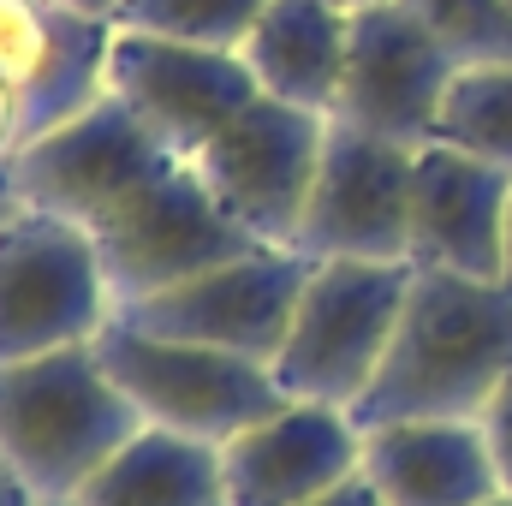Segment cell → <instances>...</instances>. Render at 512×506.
I'll list each match as a JSON object with an SVG mask.
<instances>
[{"instance_id":"obj_1","label":"cell","mask_w":512,"mask_h":506,"mask_svg":"<svg viewBox=\"0 0 512 506\" xmlns=\"http://www.w3.org/2000/svg\"><path fill=\"white\" fill-rule=\"evenodd\" d=\"M512 376V292L447 268H411V292L370 393L352 405L358 429L453 417L477 423Z\"/></svg>"},{"instance_id":"obj_2","label":"cell","mask_w":512,"mask_h":506,"mask_svg":"<svg viewBox=\"0 0 512 506\" xmlns=\"http://www.w3.org/2000/svg\"><path fill=\"white\" fill-rule=\"evenodd\" d=\"M137 429L143 411L102 370L96 340L0 364V459L36 501H78V489Z\"/></svg>"},{"instance_id":"obj_3","label":"cell","mask_w":512,"mask_h":506,"mask_svg":"<svg viewBox=\"0 0 512 506\" xmlns=\"http://www.w3.org/2000/svg\"><path fill=\"white\" fill-rule=\"evenodd\" d=\"M96 358L120 381V393L143 411V423L209 441V447H227L233 435H245L251 423L286 405L274 364L191 346V340H167V334H143L126 316H114L96 334Z\"/></svg>"},{"instance_id":"obj_4","label":"cell","mask_w":512,"mask_h":506,"mask_svg":"<svg viewBox=\"0 0 512 506\" xmlns=\"http://www.w3.org/2000/svg\"><path fill=\"white\" fill-rule=\"evenodd\" d=\"M411 292V262H310L292 334L274 358L286 399L352 411L387 358Z\"/></svg>"},{"instance_id":"obj_5","label":"cell","mask_w":512,"mask_h":506,"mask_svg":"<svg viewBox=\"0 0 512 506\" xmlns=\"http://www.w3.org/2000/svg\"><path fill=\"white\" fill-rule=\"evenodd\" d=\"M114 310L90 227L42 209H12L0 221V364L90 346Z\"/></svg>"},{"instance_id":"obj_6","label":"cell","mask_w":512,"mask_h":506,"mask_svg":"<svg viewBox=\"0 0 512 506\" xmlns=\"http://www.w3.org/2000/svg\"><path fill=\"white\" fill-rule=\"evenodd\" d=\"M173 167H179V155L149 126H137L126 102L102 96L78 120L30 137L0 167V185L12 191L18 209H42V215L102 233L120 209H131Z\"/></svg>"},{"instance_id":"obj_7","label":"cell","mask_w":512,"mask_h":506,"mask_svg":"<svg viewBox=\"0 0 512 506\" xmlns=\"http://www.w3.org/2000/svg\"><path fill=\"white\" fill-rule=\"evenodd\" d=\"M304 280H310V256H298L292 245H262V251L221 262L197 280L131 298L114 316H126L143 334H167V340H191V346L274 364L292 334Z\"/></svg>"},{"instance_id":"obj_8","label":"cell","mask_w":512,"mask_h":506,"mask_svg":"<svg viewBox=\"0 0 512 506\" xmlns=\"http://www.w3.org/2000/svg\"><path fill=\"white\" fill-rule=\"evenodd\" d=\"M96 251L108 268L114 304H131V298L167 292L179 280H197L221 262L262 251V239L203 185L191 161H179L96 233Z\"/></svg>"},{"instance_id":"obj_9","label":"cell","mask_w":512,"mask_h":506,"mask_svg":"<svg viewBox=\"0 0 512 506\" xmlns=\"http://www.w3.org/2000/svg\"><path fill=\"white\" fill-rule=\"evenodd\" d=\"M322 149H328V114L256 96L239 120H227L191 155V167L262 245H292L310 185L322 173Z\"/></svg>"},{"instance_id":"obj_10","label":"cell","mask_w":512,"mask_h":506,"mask_svg":"<svg viewBox=\"0 0 512 506\" xmlns=\"http://www.w3.org/2000/svg\"><path fill=\"white\" fill-rule=\"evenodd\" d=\"M411 161L417 149L328 120L322 173L310 185L292 251L310 262H411Z\"/></svg>"},{"instance_id":"obj_11","label":"cell","mask_w":512,"mask_h":506,"mask_svg":"<svg viewBox=\"0 0 512 506\" xmlns=\"http://www.w3.org/2000/svg\"><path fill=\"white\" fill-rule=\"evenodd\" d=\"M108 96L126 102L137 126H149L179 161H191L262 90H256L245 54L197 48V42H173V36H143V30H114Z\"/></svg>"},{"instance_id":"obj_12","label":"cell","mask_w":512,"mask_h":506,"mask_svg":"<svg viewBox=\"0 0 512 506\" xmlns=\"http://www.w3.org/2000/svg\"><path fill=\"white\" fill-rule=\"evenodd\" d=\"M453 78H459V60L399 0H387L370 12H352L346 78H340L328 120L393 137L405 149H423V143H435Z\"/></svg>"},{"instance_id":"obj_13","label":"cell","mask_w":512,"mask_h":506,"mask_svg":"<svg viewBox=\"0 0 512 506\" xmlns=\"http://www.w3.org/2000/svg\"><path fill=\"white\" fill-rule=\"evenodd\" d=\"M507 215H512L507 167H495L471 149H453L441 137L417 149V161H411V227H405L411 268L501 280Z\"/></svg>"},{"instance_id":"obj_14","label":"cell","mask_w":512,"mask_h":506,"mask_svg":"<svg viewBox=\"0 0 512 506\" xmlns=\"http://www.w3.org/2000/svg\"><path fill=\"white\" fill-rule=\"evenodd\" d=\"M108 48L114 24L84 18L66 0H0V78L18 90L30 137L108 96Z\"/></svg>"},{"instance_id":"obj_15","label":"cell","mask_w":512,"mask_h":506,"mask_svg":"<svg viewBox=\"0 0 512 506\" xmlns=\"http://www.w3.org/2000/svg\"><path fill=\"white\" fill-rule=\"evenodd\" d=\"M364 429L340 405L286 399L274 417L251 423L221 447L227 506H304L334 483L358 477Z\"/></svg>"},{"instance_id":"obj_16","label":"cell","mask_w":512,"mask_h":506,"mask_svg":"<svg viewBox=\"0 0 512 506\" xmlns=\"http://www.w3.org/2000/svg\"><path fill=\"white\" fill-rule=\"evenodd\" d=\"M358 471L376 483L387 506H483L501 495L483 423H453V417L364 429Z\"/></svg>"},{"instance_id":"obj_17","label":"cell","mask_w":512,"mask_h":506,"mask_svg":"<svg viewBox=\"0 0 512 506\" xmlns=\"http://www.w3.org/2000/svg\"><path fill=\"white\" fill-rule=\"evenodd\" d=\"M346 48H352V12L328 0H268L239 54L262 96H280L310 114H334Z\"/></svg>"},{"instance_id":"obj_18","label":"cell","mask_w":512,"mask_h":506,"mask_svg":"<svg viewBox=\"0 0 512 506\" xmlns=\"http://www.w3.org/2000/svg\"><path fill=\"white\" fill-rule=\"evenodd\" d=\"M78 506H227L221 447L143 423L78 489Z\"/></svg>"},{"instance_id":"obj_19","label":"cell","mask_w":512,"mask_h":506,"mask_svg":"<svg viewBox=\"0 0 512 506\" xmlns=\"http://www.w3.org/2000/svg\"><path fill=\"white\" fill-rule=\"evenodd\" d=\"M435 137L512 173V60L459 66V78H453V90L441 102Z\"/></svg>"},{"instance_id":"obj_20","label":"cell","mask_w":512,"mask_h":506,"mask_svg":"<svg viewBox=\"0 0 512 506\" xmlns=\"http://www.w3.org/2000/svg\"><path fill=\"white\" fill-rule=\"evenodd\" d=\"M262 12L268 0H126L114 30H143V36H173V42L239 54Z\"/></svg>"},{"instance_id":"obj_21","label":"cell","mask_w":512,"mask_h":506,"mask_svg":"<svg viewBox=\"0 0 512 506\" xmlns=\"http://www.w3.org/2000/svg\"><path fill=\"white\" fill-rule=\"evenodd\" d=\"M459 66L512 60V0H399Z\"/></svg>"},{"instance_id":"obj_22","label":"cell","mask_w":512,"mask_h":506,"mask_svg":"<svg viewBox=\"0 0 512 506\" xmlns=\"http://www.w3.org/2000/svg\"><path fill=\"white\" fill-rule=\"evenodd\" d=\"M483 435H489V453H495V471H501V495H512V376L507 387L489 399V411L477 417Z\"/></svg>"},{"instance_id":"obj_23","label":"cell","mask_w":512,"mask_h":506,"mask_svg":"<svg viewBox=\"0 0 512 506\" xmlns=\"http://www.w3.org/2000/svg\"><path fill=\"white\" fill-rule=\"evenodd\" d=\"M30 143V126H24V102H18V90L0 78V167L18 155Z\"/></svg>"},{"instance_id":"obj_24","label":"cell","mask_w":512,"mask_h":506,"mask_svg":"<svg viewBox=\"0 0 512 506\" xmlns=\"http://www.w3.org/2000/svg\"><path fill=\"white\" fill-rule=\"evenodd\" d=\"M304 506H387L382 495H376V483L358 471V477H346V483H334L328 495H316V501H304Z\"/></svg>"},{"instance_id":"obj_25","label":"cell","mask_w":512,"mask_h":506,"mask_svg":"<svg viewBox=\"0 0 512 506\" xmlns=\"http://www.w3.org/2000/svg\"><path fill=\"white\" fill-rule=\"evenodd\" d=\"M0 506H42L36 495H30V483H24L6 459H0Z\"/></svg>"},{"instance_id":"obj_26","label":"cell","mask_w":512,"mask_h":506,"mask_svg":"<svg viewBox=\"0 0 512 506\" xmlns=\"http://www.w3.org/2000/svg\"><path fill=\"white\" fill-rule=\"evenodd\" d=\"M66 6H72V12H84V18H102V24H114L126 0H66Z\"/></svg>"},{"instance_id":"obj_27","label":"cell","mask_w":512,"mask_h":506,"mask_svg":"<svg viewBox=\"0 0 512 506\" xmlns=\"http://www.w3.org/2000/svg\"><path fill=\"white\" fill-rule=\"evenodd\" d=\"M501 286L512 292V215H507V256H501Z\"/></svg>"},{"instance_id":"obj_28","label":"cell","mask_w":512,"mask_h":506,"mask_svg":"<svg viewBox=\"0 0 512 506\" xmlns=\"http://www.w3.org/2000/svg\"><path fill=\"white\" fill-rule=\"evenodd\" d=\"M328 6H340V12H370V6H387V0H328Z\"/></svg>"},{"instance_id":"obj_29","label":"cell","mask_w":512,"mask_h":506,"mask_svg":"<svg viewBox=\"0 0 512 506\" xmlns=\"http://www.w3.org/2000/svg\"><path fill=\"white\" fill-rule=\"evenodd\" d=\"M12 209H18V203H12V191H6V185H0V221H6V215H12Z\"/></svg>"},{"instance_id":"obj_30","label":"cell","mask_w":512,"mask_h":506,"mask_svg":"<svg viewBox=\"0 0 512 506\" xmlns=\"http://www.w3.org/2000/svg\"><path fill=\"white\" fill-rule=\"evenodd\" d=\"M483 506H512V495H495V501H483Z\"/></svg>"},{"instance_id":"obj_31","label":"cell","mask_w":512,"mask_h":506,"mask_svg":"<svg viewBox=\"0 0 512 506\" xmlns=\"http://www.w3.org/2000/svg\"><path fill=\"white\" fill-rule=\"evenodd\" d=\"M42 506H78V501H42Z\"/></svg>"}]
</instances>
